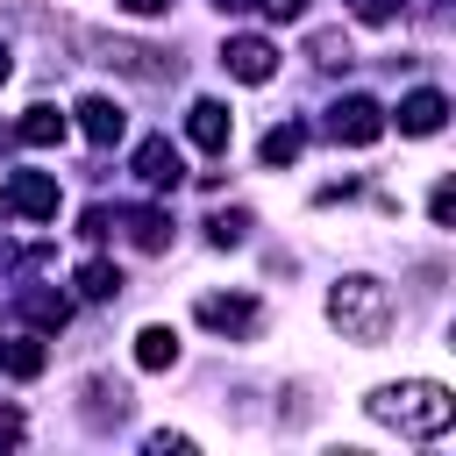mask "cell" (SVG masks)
<instances>
[{"instance_id":"cell-1","label":"cell","mask_w":456,"mask_h":456,"mask_svg":"<svg viewBox=\"0 0 456 456\" xmlns=\"http://www.w3.org/2000/svg\"><path fill=\"white\" fill-rule=\"evenodd\" d=\"M370 413L385 428H399V435H442L456 420V399L442 385H428V378H406V385H378L370 392Z\"/></svg>"},{"instance_id":"cell-21","label":"cell","mask_w":456,"mask_h":456,"mask_svg":"<svg viewBox=\"0 0 456 456\" xmlns=\"http://www.w3.org/2000/svg\"><path fill=\"white\" fill-rule=\"evenodd\" d=\"M428 214H435V221H449V214H456V192H449V185H435V200H428Z\"/></svg>"},{"instance_id":"cell-8","label":"cell","mask_w":456,"mask_h":456,"mask_svg":"<svg viewBox=\"0 0 456 456\" xmlns=\"http://www.w3.org/2000/svg\"><path fill=\"white\" fill-rule=\"evenodd\" d=\"M135 178H142V185H157V192H164V185H178V178H185V164H178V150H171V142H164V135H150V142H142V150H135Z\"/></svg>"},{"instance_id":"cell-4","label":"cell","mask_w":456,"mask_h":456,"mask_svg":"<svg viewBox=\"0 0 456 456\" xmlns=\"http://www.w3.org/2000/svg\"><path fill=\"white\" fill-rule=\"evenodd\" d=\"M0 207L21 214V221H50V214H57V178H50V171H14V178L0 185Z\"/></svg>"},{"instance_id":"cell-23","label":"cell","mask_w":456,"mask_h":456,"mask_svg":"<svg viewBox=\"0 0 456 456\" xmlns=\"http://www.w3.org/2000/svg\"><path fill=\"white\" fill-rule=\"evenodd\" d=\"M114 7H128V14H157L164 0H114Z\"/></svg>"},{"instance_id":"cell-25","label":"cell","mask_w":456,"mask_h":456,"mask_svg":"<svg viewBox=\"0 0 456 456\" xmlns=\"http://www.w3.org/2000/svg\"><path fill=\"white\" fill-rule=\"evenodd\" d=\"M7 71H14V64H7V50H0V78H7Z\"/></svg>"},{"instance_id":"cell-12","label":"cell","mask_w":456,"mask_h":456,"mask_svg":"<svg viewBox=\"0 0 456 456\" xmlns=\"http://www.w3.org/2000/svg\"><path fill=\"white\" fill-rule=\"evenodd\" d=\"M21 142H28V150L64 142V114H57V107H28V114H21Z\"/></svg>"},{"instance_id":"cell-15","label":"cell","mask_w":456,"mask_h":456,"mask_svg":"<svg viewBox=\"0 0 456 456\" xmlns=\"http://www.w3.org/2000/svg\"><path fill=\"white\" fill-rule=\"evenodd\" d=\"M0 363H7V378H36L50 356H43V342H36V335H21V342H7V349H0Z\"/></svg>"},{"instance_id":"cell-17","label":"cell","mask_w":456,"mask_h":456,"mask_svg":"<svg viewBox=\"0 0 456 456\" xmlns=\"http://www.w3.org/2000/svg\"><path fill=\"white\" fill-rule=\"evenodd\" d=\"M28 314H36L43 328H64V321H71V299H64V292H28Z\"/></svg>"},{"instance_id":"cell-3","label":"cell","mask_w":456,"mask_h":456,"mask_svg":"<svg viewBox=\"0 0 456 456\" xmlns=\"http://www.w3.org/2000/svg\"><path fill=\"white\" fill-rule=\"evenodd\" d=\"M328 135H335V142H349V150H363V142H378V135H385V107H378V100H363V93H349V100H335V114H328Z\"/></svg>"},{"instance_id":"cell-13","label":"cell","mask_w":456,"mask_h":456,"mask_svg":"<svg viewBox=\"0 0 456 456\" xmlns=\"http://www.w3.org/2000/svg\"><path fill=\"white\" fill-rule=\"evenodd\" d=\"M128 242H135V249H164V242H171V214L135 207V214H128Z\"/></svg>"},{"instance_id":"cell-9","label":"cell","mask_w":456,"mask_h":456,"mask_svg":"<svg viewBox=\"0 0 456 456\" xmlns=\"http://www.w3.org/2000/svg\"><path fill=\"white\" fill-rule=\"evenodd\" d=\"M200 321L221 335H249L256 328V299H200Z\"/></svg>"},{"instance_id":"cell-24","label":"cell","mask_w":456,"mask_h":456,"mask_svg":"<svg viewBox=\"0 0 456 456\" xmlns=\"http://www.w3.org/2000/svg\"><path fill=\"white\" fill-rule=\"evenodd\" d=\"M214 7H221V14H242V7H249V0H214Z\"/></svg>"},{"instance_id":"cell-7","label":"cell","mask_w":456,"mask_h":456,"mask_svg":"<svg viewBox=\"0 0 456 456\" xmlns=\"http://www.w3.org/2000/svg\"><path fill=\"white\" fill-rule=\"evenodd\" d=\"M185 135H192L200 150H228V135H235V114H228L221 100H192V114H185Z\"/></svg>"},{"instance_id":"cell-20","label":"cell","mask_w":456,"mask_h":456,"mask_svg":"<svg viewBox=\"0 0 456 456\" xmlns=\"http://www.w3.org/2000/svg\"><path fill=\"white\" fill-rule=\"evenodd\" d=\"M399 0H356V21H392Z\"/></svg>"},{"instance_id":"cell-16","label":"cell","mask_w":456,"mask_h":456,"mask_svg":"<svg viewBox=\"0 0 456 456\" xmlns=\"http://www.w3.org/2000/svg\"><path fill=\"white\" fill-rule=\"evenodd\" d=\"M78 292H86V299H114V292H121V271H114V264H86V271H78Z\"/></svg>"},{"instance_id":"cell-14","label":"cell","mask_w":456,"mask_h":456,"mask_svg":"<svg viewBox=\"0 0 456 456\" xmlns=\"http://www.w3.org/2000/svg\"><path fill=\"white\" fill-rule=\"evenodd\" d=\"M299 150H306V128H299V121H285V128H271V135H264V150H256V157L278 171V164H292Z\"/></svg>"},{"instance_id":"cell-19","label":"cell","mask_w":456,"mask_h":456,"mask_svg":"<svg viewBox=\"0 0 456 456\" xmlns=\"http://www.w3.org/2000/svg\"><path fill=\"white\" fill-rule=\"evenodd\" d=\"M249 7H264L271 21H299V14H306V0H249Z\"/></svg>"},{"instance_id":"cell-10","label":"cell","mask_w":456,"mask_h":456,"mask_svg":"<svg viewBox=\"0 0 456 456\" xmlns=\"http://www.w3.org/2000/svg\"><path fill=\"white\" fill-rule=\"evenodd\" d=\"M135 363H142V370H171V363H178V335L150 321V328L135 335Z\"/></svg>"},{"instance_id":"cell-22","label":"cell","mask_w":456,"mask_h":456,"mask_svg":"<svg viewBox=\"0 0 456 456\" xmlns=\"http://www.w3.org/2000/svg\"><path fill=\"white\" fill-rule=\"evenodd\" d=\"M0 442H21V413H0Z\"/></svg>"},{"instance_id":"cell-11","label":"cell","mask_w":456,"mask_h":456,"mask_svg":"<svg viewBox=\"0 0 456 456\" xmlns=\"http://www.w3.org/2000/svg\"><path fill=\"white\" fill-rule=\"evenodd\" d=\"M78 128H86L93 142H114V135H121V107H114V100H100V93H93V100H78Z\"/></svg>"},{"instance_id":"cell-5","label":"cell","mask_w":456,"mask_h":456,"mask_svg":"<svg viewBox=\"0 0 456 456\" xmlns=\"http://www.w3.org/2000/svg\"><path fill=\"white\" fill-rule=\"evenodd\" d=\"M221 64L242 78V86H264L271 71H278V50L264 43V36H228V50H221Z\"/></svg>"},{"instance_id":"cell-2","label":"cell","mask_w":456,"mask_h":456,"mask_svg":"<svg viewBox=\"0 0 456 456\" xmlns=\"http://www.w3.org/2000/svg\"><path fill=\"white\" fill-rule=\"evenodd\" d=\"M328 321L349 335V342H385L392 335V292L378 285V278H342L335 292H328Z\"/></svg>"},{"instance_id":"cell-18","label":"cell","mask_w":456,"mask_h":456,"mask_svg":"<svg viewBox=\"0 0 456 456\" xmlns=\"http://www.w3.org/2000/svg\"><path fill=\"white\" fill-rule=\"evenodd\" d=\"M207 235H214V249H235V242L249 235V214H214V221H207Z\"/></svg>"},{"instance_id":"cell-6","label":"cell","mask_w":456,"mask_h":456,"mask_svg":"<svg viewBox=\"0 0 456 456\" xmlns=\"http://www.w3.org/2000/svg\"><path fill=\"white\" fill-rule=\"evenodd\" d=\"M442 121H449V100H442L435 86H420V93L399 100V135H435Z\"/></svg>"}]
</instances>
